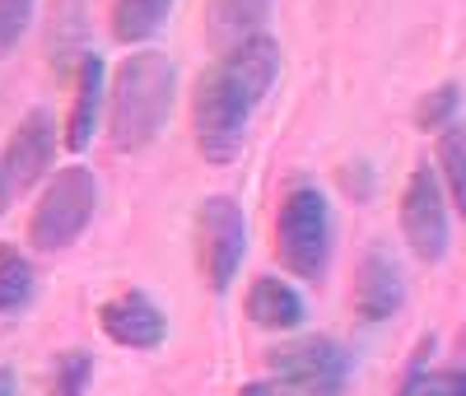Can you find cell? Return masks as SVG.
<instances>
[{"label": "cell", "instance_id": "6da1fadb", "mask_svg": "<svg viewBox=\"0 0 466 396\" xmlns=\"http://www.w3.org/2000/svg\"><path fill=\"white\" fill-rule=\"evenodd\" d=\"M276 79H280V43L266 33L215 56V66L197 85V98H191V131H197V149L206 164L224 168L243 154L252 112L276 89Z\"/></svg>", "mask_w": 466, "mask_h": 396}, {"label": "cell", "instance_id": "7a4b0ae2", "mask_svg": "<svg viewBox=\"0 0 466 396\" xmlns=\"http://www.w3.org/2000/svg\"><path fill=\"white\" fill-rule=\"evenodd\" d=\"M177 98V70L164 52H136L122 61L107 89V127L112 145L122 154H140L154 136L168 127Z\"/></svg>", "mask_w": 466, "mask_h": 396}, {"label": "cell", "instance_id": "3957f363", "mask_svg": "<svg viewBox=\"0 0 466 396\" xmlns=\"http://www.w3.org/2000/svg\"><path fill=\"white\" fill-rule=\"evenodd\" d=\"M276 257L299 280H322L331 266V206L318 187H289L276 215Z\"/></svg>", "mask_w": 466, "mask_h": 396}, {"label": "cell", "instance_id": "277c9868", "mask_svg": "<svg viewBox=\"0 0 466 396\" xmlns=\"http://www.w3.org/2000/svg\"><path fill=\"white\" fill-rule=\"evenodd\" d=\"M94 210H98V178L85 164H66L28 215V243L37 252H61L89 228Z\"/></svg>", "mask_w": 466, "mask_h": 396}, {"label": "cell", "instance_id": "5b68a950", "mask_svg": "<svg viewBox=\"0 0 466 396\" xmlns=\"http://www.w3.org/2000/svg\"><path fill=\"white\" fill-rule=\"evenodd\" d=\"M248 257V219L243 206L233 196H206V206L197 210V266L210 294H228L233 275L243 270Z\"/></svg>", "mask_w": 466, "mask_h": 396}, {"label": "cell", "instance_id": "8992f818", "mask_svg": "<svg viewBox=\"0 0 466 396\" xmlns=\"http://www.w3.org/2000/svg\"><path fill=\"white\" fill-rule=\"evenodd\" d=\"M350 360L331 336H299L270 350V378L280 396H340Z\"/></svg>", "mask_w": 466, "mask_h": 396}, {"label": "cell", "instance_id": "52a82bcc", "mask_svg": "<svg viewBox=\"0 0 466 396\" xmlns=\"http://www.w3.org/2000/svg\"><path fill=\"white\" fill-rule=\"evenodd\" d=\"M401 233L420 261H443L448 257V187L439 178V168L420 164L406 178L401 191Z\"/></svg>", "mask_w": 466, "mask_h": 396}, {"label": "cell", "instance_id": "ba28073f", "mask_svg": "<svg viewBox=\"0 0 466 396\" xmlns=\"http://www.w3.org/2000/svg\"><path fill=\"white\" fill-rule=\"evenodd\" d=\"M52 154H56V117L47 107L24 112V122L15 127L5 154H0V206L19 201L28 187L43 182L52 168Z\"/></svg>", "mask_w": 466, "mask_h": 396}, {"label": "cell", "instance_id": "9c48e42d", "mask_svg": "<svg viewBox=\"0 0 466 396\" xmlns=\"http://www.w3.org/2000/svg\"><path fill=\"white\" fill-rule=\"evenodd\" d=\"M98 327L112 345H122V350H159L164 336H168V312L149 294L131 289V294L107 299L98 308Z\"/></svg>", "mask_w": 466, "mask_h": 396}, {"label": "cell", "instance_id": "30bf717a", "mask_svg": "<svg viewBox=\"0 0 466 396\" xmlns=\"http://www.w3.org/2000/svg\"><path fill=\"white\" fill-rule=\"evenodd\" d=\"M406 303V275L401 266L387 257V252H364L360 270H355V312L364 322H387V317H397Z\"/></svg>", "mask_w": 466, "mask_h": 396}, {"label": "cell", "instance_id": "8fae6325", "mask_svg": "<svg viewBox=\"0 0 466 396\" xmlns=\"http://www.w3.org/2000/svg\"><path fill=\"white\" fill-rule=\"evenodd\" d=\"M103 98H107V70L98 52H85L80 66H75V98H70V117H66V136L61 145L70 154H85L94 131H98V117H103Z\"/></svg>", "mask_w": 466, "mask_h": 396}, {"label": "cell", "instance_id": "7c38bea8", "mask_svg": "<svg viewBox=\"0 0 466 396\" xmlns=\"http://www.w3.org/2000/svg\"><path fill=\"white\" fill-rule=\"evenodd\" d=\"M243 312L261 331H299L303 327V299L285 280H276V275H257L243 299Z\"/></svg>", "mask_w": 466, "mask_h": 396}, {"label": "cell", "instance_id": "4fadbf2b", "mask_svg": "<svg viewBox=\"0 0 466 396\" xmlns=\"http://www.w3.org/2000/svg\"><path fill=\"white\" fill-rule=\"evenodd\" d=\"M270 5L276 0H210L206 5V24H210V43L219 52L248 43V37H257L270 19Z\"/></svg>", "mask_w": 466, "mask_h": 396}, {"label": "cell", "instance_id": "5bb4252c", "mask_svg": "<svg viewBox=\"0 0 466 396\" xmlns=\"http://www.w3.org/2000/svg\"><path fill=\"white\" fill-rule=\"evenodd\" d=\"M173 15V0H112V37L127 47H140L159 33Z\"/></svg>", "mask_w": 466, "mask_h": 396}, {"label": "cell", "instance_id": "9a60e30c", "mask_svg": "<svg viewBox=\"0 0 466 396\" xmlns=\"http://www.w3.org/2000/svg\"><path fill=\"white\" fill-rule=\"evenodd\" d=\"M439 178L448 187V201L457 206V215L466 219V127L452 122L439 131Z\"/></svg>", "mask_w": 466, "mask_h": 396}, {"label": "cell", "instance_id": "2e32d148", "mask_svg": "<svg viewBox=\"0 0 466 396\" xmlns=\"http://www.w3.org/2000/svg\"><path fill=\"white\" fill-rule=\"evenodd\" d=\"M33 303V266L19 248H0V312H19Z\"/></svg>", "mask_w": 466, "mask_h": 396}, {"label": "cell", "instance_id": "e0dca14e", "mask_svg": "<svg viewBox=\"0 0 466 396\" xmlns=\"http://www.w3.org/2000/svg\"><path fill=\"white\" fill-rule=\"evenodd\" d=\"M94 382V354L89 350H61L52 369V391L56 396H85Z\"/></svg>", "mask_w": 466, "mask_h": 396}, {"label": "cell", "instance_id": "ac0fdd59", "mask_svg": "<svg viewBox=\"0 0 466 396\" xmlns=\"http://www.w3.org/2000/svg\"><path fill=\"white\" fill-rule=\"evenodd\" d=\"M457 107H461V85H439L434 94H424L420 98V107H415V127L420 131H443V127H452L457 122Z\"/></svg>", "mask_w": 466, "mask_h": 396}, {"label": "cell", "instance_id": "d6986e66", "mask_svg": "<svg viewBox=\"0 0 466 396\" xmlns=\"http://www.w3.org/2000/svg\"><path fill=\"white\" fill-rule=\"evenodd\" d=\"M37 0H0V56H10L33 24Z\"/></svg>", "mask_w": 466, "mask_h": 396}, {"label": "cell", "instance_id": "ffe728a7", "mask_svg": "<svg viewBox=\"0 0 466 396\" xmlns=\"http://www.w3.org/2000/svg\"><path fill=\"white\" fill-rule=\"evenodd\" d=\"M430 354H434V336H424V340L415 345V354H410L406 373H401V387H397V396H420L424 378H430Z\"/></svg>", "mask_w": 466, "mask_h": 396}, {"label": "cell", "instance_id": "44dd1931", "mask_svg": "<svg viewBox=\"0 0 466 396\" xmlns=\"http://www.w3.org/2000/svg\"><path fill=\"white\" fill-rule=\"evenodd\" d=\"M420 396H466V369H439L424 378Z\"/></svg>", "mask_w": 466, "mask_h": 396}, {"label": "cell", "instance_id": "7402d4cb", "mask_svg": "<svg viewBox=\"0 0 466 396\" xmlns=\"http://www.w3.org/2000/svg\"><path fill=\"white\" fill-rule=\"evenodd\" d=\"M340 182L355 191V196H369V173H364V164H350V168L340 173Z\"/></svg>", "mask_w": 466, "mask_h": 396}, {"label": "cell", "instance_id": "603a6c76", "mask_svg": "<svg viewBox=\"0 0 466 396\" xmlns=\"http://www.w3.org/2000/svg\"><path fill=\"white\" fill-rule=\"evenodd\" d=\"M238 396H280V387H276V378H270V373H266V378H257V382H248V387H243Z\"/></svg>", "mask_w": 466, "mask_h": 396}, {"label": "cell", "instance_id": "cb8c5ba5", "mask_svg": "<svg viewBox=\"0 0 466 396\" xmlns=\"http://www.w3.org/2000/svg\"><path fill=\"white\" fill-rule=\"evenodd\" d=\"M19 391V378H15V369H0V396H15Z\"/></svg>", "mask_w": 466, "mask_h": 396}]
</instances>
